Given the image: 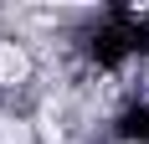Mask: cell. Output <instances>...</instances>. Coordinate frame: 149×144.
<instances>
[{
    "label": "cell",
    "instance_id": "cell-1",
    "mask_svg": "<svg viewBox=\"0 0 149 144\" xmlns=\"http://www.w3.org/2000/svg\"><path fill=\"white\" fill-rule=\"evenodd\" d=\"M21 77H26V52L15 41H0V87L21 82Z\"/></svg>",
    "mask_w": 149,
    "mask_h": 144
},
{
    "label": "cell",
    "instance_id": "cell-2",
    "mask_svg": "<svg viewBox=\"0 0 149 144\" xmlns=\"http://www.w3.org/2000/svg\"><path fill=\"white\" fill-rule=\"evenodd\" d=\"M0 144H31V129L15 118H0Z\"/></svg>",
    "mask_w": 149,
    "mask_h": 144
}]
</instances>
